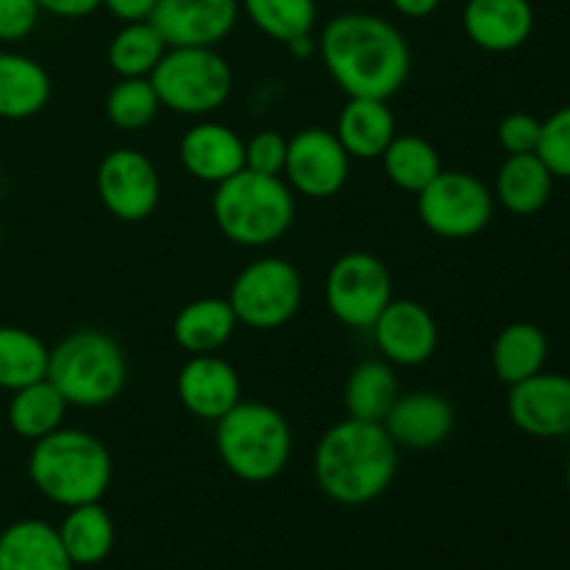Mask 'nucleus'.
Segmentation results:
<instances>
[{
    "label": "nucleus",
    "instance_id": "nucleus-1",
    "mask_svg": "<svg viewBox=\"0 0 570 570\" xmlns=\"http://www.w3.org/2000/svg\"><path fill=\"white\" fill-rule=\"evenodd\" d=\"M317 56L348 98L390 100L412 72V50L401 28L371 11H343L321 28Z\"/></svg>",
    "mask_w": 570,
    "mask_h": 570
},
{
    "label": "nucleus",
    "instance_id": "nucleus-2",
    "mask_svg": "<svg viewBox=\"0 0 570 570\" xmlns=\"http://www.w3.org/2000/svg\"><path fill=\"white\" fill-rule=\"evenodd\" d=\"M315 484L343 507H365L382 499L399 473V445L382 423L345 417L321 434L312 454Z\"/></svg>",
    "mask_w": 570,
    "mask_h": 570
},
{
    "label": "nucleus",
    "instance_id": "nucleus-3",
    "mask_svg": "<svg viewBox=\"0 0 570 570\" xmlns=\"http://www.w3.org/2000/svg\"><path fill=\"white\" fill-rule=\"evenodd\" d=\"M28 479L45 499L65 510L92 504L111 484V454L92 432L61 426L31 443Z\"/></svg>",
    "mask_w": 570,
    "mask_h": 570
},
{
    "label": "nucleus",
    "instance_id": "nucleus-4",
    "mask_svg": "<svg viewBox=\"0 0 570 570\" xmlns=\"http://www.w3.org/2000/svg\"><path fill=\"white\" fill-rule=\"evenodd\" d=\"M212 217L228 243L239 248H267L293 228L295 193L282 176L239 170L215 187Z\"/></svg>",
    "mask_w": 570,
    "mask_h": 570
},
{
    "label": "nucleus",
    "instance_id": "nucleus-5",
    "mask_svg": "<svg viewBox=\"0 0 570 570\" xmlns=\"http://www.w3.org/2000/svg\"><path fill=\"white\" fill-rule=\"evenodd\" d=\"M293 429L271 404L239 401L215 423V451L239 482L265 484L282 476L293 460Z\"/></svg>",
    "mask_w": 570,
    "mask_h": 570
},
{
    "label": "nucleus",
    "instance_id": "nucleus-6",
    "mask_svg": "<svg viewBox=\"0 0 570 570\" xmlns=\"http://www.w3.org/2000/svg\"><path fill=\"white\" fill-rule=\"evenodd\" d=\"M48 382L78 410H100L122 395L128 356L111 334L78 328L50 348Z\"/></svg>",
    "mask_w": 570,
    "mask_h": 570
},
{
    "label": "nucleus",
    "instance_id": "nucleus-7",
    "mask_svg": "<svg viewBox=\"0 0 570 570\" xmlns=\"http://www.w3.org/2000/svg\"><path fill=\"white\" fill-rule=\"evenodd\" d=\"M150 83L161 109L204 120L232 98L234 72L217 48H167L150 72Z\"/></svg>",
    "mask_w": 570,
    "mask_h": 570
},
{
    "label": "nucleus",
    "instance_id": "nucleus-8",
    "mask_svg": "<svg viewBox=\"0 0 570 570\" xmlns=\"http://www.w3.org/2000/svg\"><path fill=\"white\" fill-rule=\"evenodd\" d=\"M226 298L239 326L273 332L298 315L304 304V278L284 256H259L234 276Z\"/></svg>",
    "mask_w": 570,
    "mask_h": 570
},
{
    "label": "nucleus",
    "instance_id": "nucleus-9",
    "mask_svg": "<svg viewBox=\"0 0 570 570\" xmlns=\"http://www.w3.org/2000/svg\"><path fill=\"white\" fill-rule=\"evenodd\" d=\"M495 212L493 189L465 170H440L417 193V217L440 239H471L490 226Z\"/></svg>",
    "mask_w": 570,
    "mask_h": 570
},
{
    "label": "nucleus",
    "instance_id": "nucleus-10",
    "mask_svg": "<svg viewBox=\"0 0 570 570\" xmlns=\"http://www.w3.org/2000/svg\"><path fill=\"white\" fill-rule=\"evenodd\" d=\"M393 298V276L376 254L348 250L328 267L326 306L343 326L371 328Z\"/></svg>",
    "mask_w": 570,
    "mask_h": 570
},
{
    "label": "nucleus",
    "instance_id": "nucleus-11",
    "mask_svg": "<svg viewBox=\"0 0 570 570\" xmlns=\"http://www.w3.org/2000/svg\"><path fill=\"white\" fill-rule=\"evenodd\" d=\"M95 193L111 217L122 223H142L161 200V178L150 156L137 148L109 150L95 170Z\"/></svg>",
    "mask_w": 570,
    "mask_h": 570
},
{
    "label": "nucleus",
    "instance_id": "nucleus-12",
    "mask_svg": "<svg viewBox=\"0 0 570 570\" xmlns=\"http://www.w3.org/2000/svg\"><path fill=\"white\" fill-rule=\"evenodd\" d=\"M351 161L354 159L345 154L337 134L309 126L289 137L282 178L301 198L326 200L348 184Z\"/></svg>",
    "mask_w": 570,
    "mask_h": 570
},
{
    "label": "nucleus",
    "instance_id": "nucleus-13",
    "mask_svg": "<svg viewBox=\"0 0 570 570\" xmlns=\"http://www.w3.org/2000/svg\"><path fill=\"white\" fill-rule=\"evenodd\" d=\"M237 20L239 0H159L150 14L167 48H217Z\"/></svg>",
    "mask_w": 570,
    "mask_h": 570
},
{
    "label": "nucleus",
    "instance_id": "nucleus-14",
    "mask_svg": "<svg viewBox=\"0 0 570 570\" xmlns=\"http://www.w3.org/2000/svg\"><path fill=\"white\" fill-rule=\"evenodd\" d=\"M507 415L512 426L529 438L557 440L570 434V376L540 371L518 382L507 395Z\"/></svg>",
    "mask_w": 570,
    "mask_h": 570
},
{
    "label": "nucleus",
    "instance_id": "nucleus-15",
    "mask_svg": "<svg viewBox=\"0 0 570 570\" xmlns=\"http://www.w3.org/2000/svg\"><path fill=\"white\" fill-rule=\"evenodd\" d=\"M382 360L393 367L426 365L440 343L432 312L412 298H393L371 326Z\"/></svg>",
    "mask_w": 570,
    "mask_h": 570
},
{
    "label": "nucleus",
    "instance_id": "nucleus-16",
    "mask_svg": "<svg viewBox=\"0 0 570 570\" xmlns=\"http://www.w3.org/2000/svg\"><path fill=\"white\" fill-rule=\"evenodd\" d=\"M176 393L184 410L200 421L217 423L243 401L237 367L220 354L189 356L176 376Z\"/></svg>",
    "mask_w": 570,
    "mask_h": 570
},
{
    "label": "nucleus",
    "instance_id": "nucleus-17",
    "mask_svg": "<svg viewBox=\"0 0 570 570\" xmlns=\"http://www.w3.org/2000/svg\"><path fill=\"white\" fill-rule=\"evenodd\" d=\"M399 449L429 451L443 445L456 426L454 404L438 390H412L395 399L382 421Z\"/></svg>",
    "mask_w": 570,
    "mask_h": 570
},
{
    "label": "nucleus",
    "instance_id": "nucleus-18",
    "mask_svg": "<svg viewBox=\"0 0 570 570\" xmlns=\"http://www.w3.org/2000/svg\"><path fill=\"white\" fill-rule=\"evenodd\" d=\"M178 159L189 176L217 187L245 170V139L226 122L204 117L184 131L178 142Z\"/></svg>",
    "mask_w": 570,
    "mask_h": 570
},
{
    "label": "nucleus",
    "instance_id": "nucleus-19",
    "mask_svg": "<svg viewBox=\"0 0 570 570\" xmlns=\"http://www.w3.org/2000/svg\"><path fill=\"white\" fill-rule=\"evenodd\" d=\"M462 28L476 48L488 53H512L534 31L532 0H468Z\"/></svg>",
    "mask_w": 570,
    "mask_h": 570
},
{
    "label": "nucleus",
    "instance_id": "nucleus-20",
    "mask_svg": "<svg viewBox=\"0 0 570 570\" xmlns=\"http://www.w3.org/2000/svg\"><path fill=\"white\" fill-rule=\"evenodd\" d=\"M334 134H337L340 145H343L351 159L373 161L382 159L387 145L395 139L399 122H395L387 100L348 98L340 109Z\"/></svg>",
    "mask_w": 570,
    "mask_h": 570
},
{
    "label": "nucleus",
    "instance_id": "nucleus-21",
    "mask_svg": "<svg viewBox=\"0 0 570 570\" xmlns=\"http://www.w3.org/2000/svg\"><path fill=\"white\" fill-rule=\"evenodd\" d=\"M239 321L228 298L204 295L178 309L173 317V340L187 356L220 354L237 332Z\"/></svg>",
    "mask_w": 570,
    "mask_h": 570
},
{
    "label": "nucleus",
    "instance_id": "nucleus-22",
    "mask_svg": "<svg viewBox=\"0 0 570 570\" xmlns=\"http://www.w3.org/2000/svg\"><path fill=\"white\" fill-rule=\"evenodd\" d=\"M50 92L53 83L37 59L0 48V120H31L48 106Z\"/></svg>",
    "mask_w": 570,
    "mask_h": 570
},
{
    "label": "nucleus",
    "instance_id": "nucleus-23",
    "mask_svg": "<svg viewBox=\"0 0 570 570\" xmlns=\"http://www.w3.org/2000/svg\"><path fill=\"white\" fill-rule=\"evenodd\" d=\"M59 529L39 518H22L0 532V570H72Z\"/></svg>",
    "mask_w": 570,
    "mask_h": 570
},
{
    "label": "nucleus",
    "instance_id": "nucleus-24",
    "mask_svg": "<svg viewBox=\"0 0 570 570\" xmlns=\"http://www.w3.org/2000/svg\"><path fill=\"white\" fill-rule=\"evenodd\" d=\"M554 181L549 167L543 165L538 154H518L507 156L495 173L493 198L495 204L504 206L510 215L529 217L538 215L549 206Z\"/></svg>",
    "mask_w": 570,
    "mask_h": 570
},
{
    "label": "nucleus",
    "instance_id": "nucleus-25",
    "mask_svg": "<svg viewBox=\"0 0 570 570\" xmlns=\"http://www.w3.org/2000/svg\"><path fill=\"white\" fill-rule=\"evenodd\" d=\"M546 362H549V337L538 323L515 321L495 334L490 365L495 379L507 387L546 371Z\"/></svg>",
    "mask_w": 570,
    "mask_h": 570
},
{
    "label": "nucleus",
    "instance_id": "nucleus-26",
    "mask_svg": "<svg viewBox=\"0 0 570 570\" xmlns=\"http://www.w3.org/2000/svg\"><path fill=\"white\" fill-rule=\"evenodd\" d=\"M401 395L395 367L387 360H365L348 373L343 387L345 415L354 421L382 423Z\"/></svg>",
    "mask_w": 570,
    "mask_h": 570
},
{
    "label": "nucleus",
    "instance_id": "nucleus-27",
    "mask_svg": "<svg viewBox=\"0 0 570 570\" xmlns=\"http://www.w3.org/2000/svg\"><path fill=\"white\" fill-rule=\"evenodd\" d=\"M67 410H70V404L65 401V395L48 379H39V382L26 384V387L11 393L9 406H6V421L17 438L37 443V440L48 438L56 429L65 426Z\"/></svg>",
    "mask_w": 570,
    "mask_h": 570
},
{
    "label": "nucleus",
    "instance_id": "nucleus-28",
    "mask_svg": "<svg viewBox=\"0 0 570 570\" xmlns=\"http://www.w3.org/2000/svg\"><path fill=\"white\" fill-rule=\"evenodd\" d=\"M56 529L72 566H100L115 549V521L100 501L70 507L61 527Z\"/></svg>",
    "mask_w": 570,
    "mask_h": 570
},
{
    "label": "nucleus",
    "instance_id": "nucleus-29",
    "mask_svg": "<svg viewBox=\"0 0 570 570\" xmlns=\"http://www.w3.org/2000/svg\"><path fill=\"white\" fill-rule=\"evenodd\" d=\"M379 161H382L387 181L412 195L426 189L443 170L440 150L417 134H395V139L387 145Z\"/></svg>",
    "mask_w": 570,
    "mask_h": 570
},
{
    "label": "nucleus",
    "instance_id": "nucleus-30",
    "mask_svg": "<svg viewBox=\"0 0 570 570\" xmlns=\"http://www.w3.org/2000/svg\"><path fill=\"white\" fill-rule=\"evenodd\" d=\"M167 53V42L150 20L120 22L115 37L106 48V61L117 78H150L161 56Z\"/></svg>",
    "mask_w": 570,
    "mask_h": 570
},
{
    "label": "nucleus",
    "instance_id": "nucleus-31",
    "mask_svg": "<svg viewBox=\"0 0 570 570\" xmlns=\"http://www.w3.org/2000/svg\"><path fill=\"white\" fill-rule=\"evenodd\" d=\"M50 348L39 334L22 326H0V390L26 387L48 379Z\"/></svg>",
    "mask_w": 570,
    "mask_h": 570
},
{
    "label": "nucleus",
    "instance_id": "nucleus-32",
    "mask_svg": "<svg viewBox=\"0 0 570 570\" xmlns=\"http://www.w3.org/2000/svg\"><path fill=\"white\" fill-rule=\"evenodd\" d=\"M250 26L273 42L289 45L317 28V0H239Z\"/></svg>",
    "mask_w": 570,
    "mask_h": 570
},
{
    "label": "nucleus",
    "instance_id": "nucleus-33",
    "mask_svg": "<svg viewBox=\"0 0 570 570\" xmlns=\"http://www.w3.org/2000/svg\"><path fill=\"white\" fill-rule=\"evenodd\" d=\"M104 111L117 131L137 134L159 117L161 104L150 78H117L106 92Z\"/></svg>",
    "mask_w": 570,
    "mask_h": 570
},
{
    "label": "nucleus",
    "instance_id": "nucleus-34",
    "mask_svg": "<svg viewBox=\"0 0 570 570\" xmlns=\"http://www.w3.org/2000/svg\"><path fill=\"white\" fill-rule=\"evenodd\" d=\"M534 154L543 159L554 178H570V104L551 111L540 126V142Z\"/></svg>",
    "mask_w": 570,
    "mask_h": 570
},
{
    "label": "nucleus",
    "instance_id": "nucleus-35",
    "mask_svg": "<svg viewBox=\"0 0 570 570\" xmlns=\"http://www.w3.org/2000/svg\"><path fill=\"white\" fill-rule=\"evenodd\" d=\"M540 126H543V120L529 115V111H510L495 126V139L507 156L534 154L540 142Z\"/></svg>",
    "mask_w": 570,
    "mask_h": 570
},
{
    "label": "nucleus",
    "instance_id": "nucleus-36",
    "mask_svg": "<svg viewBox=\"0 0 570 570\" xmlns=\"http://www.w3.org/2000/svg\"><path fill=\"white\" fill-rule=\"evenodd\" d=\"M289 139L278 131H259L245 139V170L262 173V176H282L287 161Z\"/></svg>",
    "mask_w": 570,
    "mask_h": 570
},
{
    "label": "nucleus",
    "instance_id": "nucleus-37",
    "mask_svg": "<svg viewBox=\"0 0 570 570\" xmlns=\"http://www.w3.org/2000/svg\"><path fill=\"white\" fill-rule=\"evenodd\" d=\"M37 0H0V45H17L31 37L39 26Z\"/></svg>",
    "mask_w": 570,
    "mask_h": 570
},
{
    "label": "nucleus",
    "instance_id": "nucleus-38",
    "mask_svg": "<svg viewBox=\"0 0 570 570\" xmlns=\"http://www.w3.org/2000/svg\"><path fill=\"white\" fill-rule=\"evenodd\" d=\"M42 14L61 17V20H81L100 9V0H37Z\"/></svg>",
    "mask_w": 570,
    "mask_h": 570
},
{
    "label": "nucleus",
    "instance_id": "nucleus-39",
    "mask_svg": "<svg viewBox=\"0 0 570 570\" xmlns=\"http://www.w3.org/2000/svg\"><path fill=\"white\" fill-rule=\"evenodd\" d=\"M156 3H159V0H100V6L120 22L150 20Z\"/></svg>",
    "mask_w": 570,
    "mask_h": 570
},
{
    "label": "nucleus",
    "instance_id": "nucleus-40",
    "mask_svg": "<svg viewBox=\"0 0 570 570\" xmlns=\"http://www.w3.org/2000/svg\"><path fill=\"white\" fill-rule=\"evenodd\" d=\"M443 0H390L395 11L406 20H423V17H432L440 9Z\"/></svg>",
    "mask_w": 570,
    "mask_h": 570
},
{
    "label": "nucleus",
    "instance_id": "nucleus-41",
    "mask_svg": "<svg viewBox=\"0 0 570 570\" xmlns=\"http://www.w3.org/2000/svg\"><path fill=\"white\" fill-rule=\"evenodd\" d=\"M566 482H568V493H570V460H568V468H566Z\"/></svg>",
    "mask_w": 570,
    "mask_h": 570
},
{
    "label": "nucleus",
    "instance_id": "nucleus-42",
    "mask_svg": "<svg viewBox=\"0 0 570 570\" xmlns=\"http://www.w3.org/2000/svg\"><path fill=\"white\" fill-rule=\"evenodd\" d=\"M0 243H3V226H0Z\"/></svg>",
    "mask_w": 570,
    "mask_h": 570
}]
</instances>
